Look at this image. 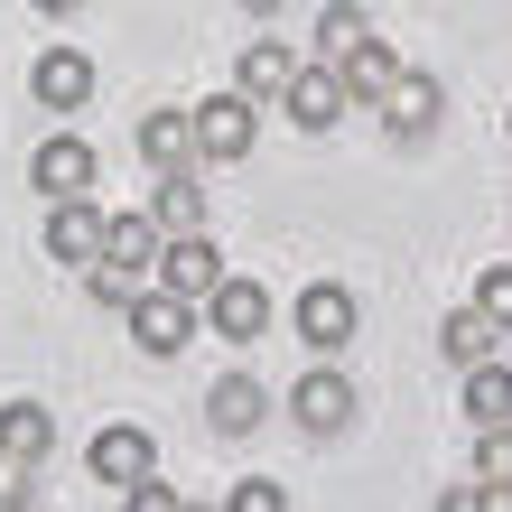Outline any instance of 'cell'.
Returning <instances> with one entry per match:
<instances>
[{"label":"cell","mask_w":512,"mask_h":512,"mask_svg":"<svg viewBox=\"0 0 512 512\" xmlns=\"http://www.w3.org/2000/svg\"><path fill=\"white\" fill-rule=\"evenodd\" d=\"M438 512H475V485H457V494H447V503H438Z\"/></svg>","instance_id":"obj_30"},{"label":"cell","mask_w":512,"mask_h":512,"mask_svg":"<svg viewBox=\"0 0 512 512\" xmlns=\"http://www.w3.org/2000/svg\"><path fill=\"white\" fill-rule=\"evenodd\" d=\"M205 317H215V336H233V345H252L261 326H270V289H261V280H224L215 298H205Z\"/></svg>","instance_id":"obj_14"},{"label":"cell","mask_w":512,"mask_h":512,"mask_svg":"<svg viewBox=\"0 0 512 512\" xmlns=\"http://www.w3.org/2000/svg\"><path fill=\"white\" fill-rule=\"evenodd\" d=\"M28 494H38V466L0 457V512H28Z\"/></svg>","instance_id":"obj_26"},{"label":"cell","mask_w":512,"mask_h":512,"mask_svg":"<svg viewBox=\"0 0 512 512\" xmlns=\"http://www.w3.org/2000/svg\"><path fill=\"white\" fill-rule=\"evenodd\" d=\"M205 419H215V438H252L261 419H270V391L252 373H224L215 391H205Z\"/></svg>","instance_id":"obj_12"},{"label":"cell","mask_w":512,"mask_h":512,"mask_svg":"<svg viewBox=\"0 0 512 512\" xmlns=\"http://www.w3.org/2000/svg\"><path fill=\"white\" fill-rule=\"evenodd\" d=\"M38 10H75V0H38Z\"/></svg>","instance_id":"obj_32"},{"label":"cell","mask_w":512,"mask_h":512,"mask_svg":"<svg viewBox=\"0 0 512 512\" xmlns=\"http://www.w3.org/2000/svg\"><path fill=\"white\" fill-rule=\"evenodd\" d=\"M28 177H38V196H56V205H84V187H94V149H84L75 131H56V140H38Z\"/></svg>","instance_id":"obj_2"},{"label":"cell","mask_w":512,"mask_h":512,"mask_svg":"<svg viewBox=\"0 0 512 512\" xmlns=\"http://www.w3.org/2000/svg\"><path fill=\"white\" fill-rule=\"evenodd\" d=\"M28 84H38V103H56V112H75L84 94H94V66H84V56H66V47H56V56H38V75H28Z\"/></svg>","instance_id":"obj_21"},{"label":"cell","mask_w":512,"mask_h":512,"mask_svg":"<svg viewBox=\"0 0 512 512\" xmlns=\"http://www.w3.org/2000/svg\"><path fill=\"white\" fill-rule=\"evenodd\" d=\"M84 280H94V298H103V308H122V317H131V298L149 289V280H131V270H112V261H94Z\"/></svg>","instance_id":"obj_25"},{"label":"cell","mask_w":512,"mask_h":512,"mask_svg":"<svg viewBox=\"0 0 512 512\" xmlns=\"http://www.w3.org/2000/svg\"><path fill=\"white\" fill-rule=\"evenodd\" d=\"M336 75H345V94H354V103H373V112H382L391 94H401V75H410V66H401V47H382V38H364V47H354V56H345Z\"/></svg>","instance_id":"obj_11"},{"label":"cell","mask_w":512,"mask_h":512,"mask_svg":"<svg viewBox=\"0 0 512 512\" xmlns=\"http://www.w3.org/2000/svg\"><path fill=\"white\" fill-rule=\"evenodd\" d=\"M149 224H159L168 243H205V168L159 177V205H149Z\"/></svg>","instance_id":"obj_10"},{"label":"cell","mask_w":512,"mask_h":512,"mask_svg":"<svg viewBox=\"0 0 512 512\" xmlns=\"http://www.w3.org/2000/svg\"><path fill=\"white\" fill-rule=\"evenodd\" d=\"M475 317H485L494 336H512V270H485V280H475Z\"/></svg>","instance_id":"obj_23"},{"label":"cell","mask_w":512,"mask_h":512,"mask_svg":"<svg viewBox=\"0 0 512 512\" xmlns=\"http://www.w3.org/2000/svg\"><path fill=\"white\" fill-rule=\"evenodd\" d=\"M103 261H112V270H131V280H159L168 233L149 224V215H103Z\"/></svg>","instance_id":"obj_6"},{"label":"cell","mask_w":512,"mask_h":512,"mask_svg":"<svg viewBox=\"0 0 512 512\" xmlns=\"http://www.w3.org/2000/svg\"><path fill=\"white\" fill-rule=\"evenodd\" d=\"M47 447H56V419H47L38 401H0V457L47 466Z\"/></svg>","instance_id":"obj_18"},{"label":"cell","mask_w":512,"mask_h":512,"mask_svg":"<svg viewBox=\"0 0 512 512\" xmlns=\"http://www.w3.org/2000/svg\"><path fill=\"white\" fill-rule=\"evenodd\" d=\"M187 512H196V503H187Z\"/></svg>","instance_id":"obj_33"},{"label":"cell","mask_w":512,"mask_h":512,"mask_svg":"<svg viewBox=\"0 0 512 512\" xmlns=\"http://www.w3.org/2000/svg\"><path fill=\"white\" fill-rule=\"evenodd\" d=\"M475 485H512V429H485V438H475Z\"/></svg>","instance_id":"obj_24"},{"label":"cell","mask_w":512,"mask_h":512,"mask_svg":"<svg viewBox=\"0 0 512 512\" xmlns=\"http://www.w3.org/2000/svg\"><path fill=\"white\" fill-rule=\"evenodd\" d=\"M494 345H503V336H494V326L475 317V308H457V317L438 326V354H447L457 373H485V364H494Z\"/></svg>","instance_id":"obj_19"},{"label":"cell","mask_w":512,"mask_h":512,"mask_svg":"<svg viewBox=\"0 0 512 512\" xmlns=\"http://www.w3.org/2000/svg\"><path fill=\"white\" fill-rule=\"evenodd\" d=\"M466 419H475V438H485V429H512V364L466 373Z\"/></svg>","instance_id":"obj_20"},{"label":"cell","mask_w":512,"mask_h":512,"mask_svg":"<svg viewBox=\"0 0 512 512\" xmlns=\"http://www.w3.org/2000/svg\"><path fill=\"white\" fill-rule=\"evenodd\" d=\"M243 10H261V19H270V10H289V0H243Z\"/></svg>","instance_id":"obj_31"},{"label":"cell","mask_w":512,"mask_h":512,"mask_svg":"<svg viewBox=\"0 0 512 512\" xmlns=\"http://www.w3.org/2000/svg\"><path fill=\"white\" fill-rule=\"evenodd\" d=\"M131 336H140L149 354H187V336H196V308H187V298H168L159 280H149V289L131 298Z\"/></svg>","instance_id":"obj_3"},{"label":"cell","mask_w":512,"mask_h":512,"mask_svg":"<svg viewBox=\"0 0 512 512\" xmlns=\"http://www.w3.org/2000/svg\"><path fill=\"white\" fill-rule=\"evenodd\" d=\"M475 512H512V485H475Z\"/></svg>","instance_id":"obj_29"},{"label":"cell","mask_w":512,"mask_h":512,"mask_svg":"<svg viewBox=\"0 0 512 512\" xmlns=\"http://www.w3.org/2000/svg\"><path fill=\"white\" fill-rule=\"evenodd\" d=\"M345 103H354V94H345V75H336V66H317V56H308V66H298V84L280 94V112H289L298 131H326V122H336Z\"/></svg>","instance_id":"obj_7"},{"label":"cell","mask_w":512,"mask_h":512,"mask_svg":"<svg viewBox=\"0 0 512 512\" xmlns=\"http://www.w3.org/2000/svg\"><path fill=\"white\" fill-rule=\"evenodd\" d=\"M159 289H168V298H187V308H205V298L224 289V261H215V243H168V261H159Z\"/></svg>","instance_id":"obj_13"},{"label":"cell","mask_w":512,"mask_h":512,"mask_svg":"<svg viewBox=\"0 0 512 512\" xmlns=\"http://www.w3.org/2000/svg\"><path fill=\"white\" fill-rule=\"evenodd\" d=\"M122 512H187V503H177L159 475H149V485H131V494H122Z\"/></svg>","instance_id":"obj_28"},{"label":"cell","mask_w":512,"mask_h":512,"mask_svg":"<svg viewBox=\"0 0 512 512\" xmlns=\"http://www.w3.org/2000/svg\"><path fill=\"white\" fill-rule=\"evenodd\" d=\"M298 336H308L317 354H336L354 336V289L345 280H308V289H298Z\"/></svg>","instance_id":"obj_4"},{"label":"cell","mask_w":512,"mask_h":512,"mask_svg":"<svg viewBox=\"0 0 512 512\" xmlns=\"http://www.w3.org/2000/svg\"><path fill=\"white\" fill-rule=\"evenodd\" d=\"M289 419H298L308 438H336V429H354V382H345L336 364H308V373L289 382Z\"/></svg>","instance_id":"obj_1"},{"label":"cell","mask_w":512,"mask_h":512,"mask_svg":"<svg viewBox=\"0 0 512 512\" xmlns=\"http://www.w3.org/2000/svg\"><path fill=\"white\" fill-rule=\"evenodd\" d=\"M224 512H289V494L270 485V475H252V485H233V503Z\"/></svg>","instance_id":"obj_27"},{"label":"cell","mask_w":512,"mask_h":512,"mask_svg":"<svg viewBox=\"0 0 512 512\" xmlns=\"http://www.w3.org/2000/svg\"><path fill=\"white\" fill-rule=\"evenodd\" d=\"M364 38H373V28H364V10H354V0H336V10L317 19V66H345V56L364 47Z\"/></svg>","instance_id":"obj_22"},{"label":"cell","mask_w":512,"mask_h":512,"mask_svg":"<svg viewBox=\"0 0 512 512\" xmlns=\"http://www.w3.org/2000/svg\"><path fill=\"white\" fill-rule=\"evenodd\" d=\"M298 66H308V56H289L280 38H261V47H243V66H233V94L243 103H280L298 84Z\"/></svg>","instance_id":"obj_9"},{"label":"cell","mask_w":512,"mask_h":512,"mask_svg":"<svg viewBox=\"0 0 512 512\" xmlns=\"http://www.w3.org/2000/svg\"><path fill=\"white\" fill-rule=\"evenodd\" d=\"M140 159L159 168V177L205 168V149H196V112H149V122H140Z\"/></svg>","instance_id":"obj_8"},{"label":"cell","mask_w":512,"mask_h":512,"mask_svg":"<svg viewBox=\"0 0 512 512\" xmlns=\"http://www.w3.org/2000/svg\"><path fill=\"white\" fill-rule=\"evenodd\" d=\"M84 466H94L103 475V485H149V466H159V447H149V429H131V419H122V429H103L94 447H84Z\"/></svg>","instance_id":"obj_5"},{"label":"cell","mask_w":512,"mask_h":512,"mask_svg":"<svg viewBox=\"0 0 512 512\" xmlns=\"http://www.w3.org/2000/svg\"><path fill=\"white\" fill-rule=\"evenodd\" d=\"M47 252L94 270L103 261V215H94V205H47Z\"/></svg>","instance_id":"obj_17"},{"label":"cell","mask_w":512,"mask_h":512,"mask_svg":"<svg viewBox=\"0 0 512 512\" xmlns=\"http://www.w3.org/2000/svg\"><path fill=\"white\" fill-rule=\"evenodd\" d=\"M196 149H205V159H243V149H252V103L243 94H215V103L196 112Z\"/></svg>","instance_id":"obj_15"},{"label":"cell","mask_w":512,"mask_h":512,"mask_svg":"<svg viewBox=\"0 0 512 512\" xmlns=\"http://www.w3.org/2000/svg\"><path fill=\"white\" fill-rule=\"evenodd\" d=\"M382 122H391V131H401V140H429V131L447 122V94H438V84H429V75H419V66H410V75H401V94H391V103H382Z\"/></svg>","instance_id":"obj_16"}]
</instances>
